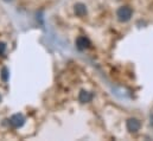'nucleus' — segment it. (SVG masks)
I'll return each instance as SVG.
<instances>
[{"mask_svg": "<svg viewBox=\"0 0 153 141\" xmlns=\"http://www.w3.org/2000/svg\"><path fill=\"white\" fill-rule=\"evenodd\" d=\"M7 1H8V0H7Z\"/></svg>", "mask_w": 153, "mask_h": 141, "instance_id": "obj_9", "label": "nucleus"}, {"mask_svg": "<svg viewBox=\"0 0 153 141\" xmlns=\"http://www.w3.org/2000/svg\"><path fill=\"white\" fill-rule=\"evenodd\" d=\"M140 127H141V123H140V121L137 120V119H129V120L127 121V129H128L131 133L138 132V131L140 129Z\"/></svg>", "mask_w": 153, "mask_h": 141, "instance_id": "obj_3", "label": "nucleus"}, {"mask_svg": "<svg viewBox=\"0 0 153 141\" xmlns=\"http://www.w3.org/2000/svg\"><path fill=\"white\" fill-rule=\"evenodd\" d=\"M24 122H25V117H24L22 114H16V115H13V116L10 119V123H11L14 128L22 127V126L24 125Z\"/></svg>", "mask_w": 153, "mask_h": 141, "instance_id": "obj_2", "label": "nucleus"}, {"mask_svg": "<svg viewBox=\"0 0 153 141\" xmlns=\"http://www.w3.org/2000/svg\"><path fill=\"white\" fill-rule=\"evenodd\" d=\"M2 78H4V81L7 79V70H6V69L2 70Z\"/></svg>", "mask_w": 153, "mask_h": 141, "instance_id": "obj_8", "label": "nucleus"}, {"mask_svg": "<svg viewBox=\"0 0 153 141\" xmlns=\"http://www.w3.org/2000/svg\"><path fill=\"white\" fill-rule=\"evenodd\" d=\"M90 45V42L85 37H78L76 40V46L78 50H85Z\"/></svg>", "mask_w": 153, "mask_h": 141, "instance_id": "obj_4", "label": "nucleus"}, {"mask_svg": "<svg viewBox=\"0 0 153 141\" xmlns=\"http://www.w3.org/2000/svg\"><path fill=\"white\" fill-rule=\"evenodd\" d=\"M75 13L78 17H83L87 14V8L83 4H76L75 5Z\"/></svg>", "mask_w": 153, "mask_h": 141, "instance_id": "obj_6", "label": "nucleus"}, {"mask_svg": "<svg viewBox=\"0 0 153 141\" xmlns=\"http://www.w3.org/2000/svg\"><path fill=\"white\" fill-rule=\"evenodd\" d=\"M132 13H133V11H132L131 7H128V6H122V7H120V8L117 10L116 16H117V19H119L121 23H126V22H128V20L131 19Z\"/></svg>", "mask_w": 153, "mask_h": 141, "instance_id": "obj_1", "label": "nucleus"}, {"mask_svg": "<svg viewBox=\"0 0 153 141\" xmlns=\"http://www.w3.org/2000/svg\"><path fill=\"white\" fill-rule=\"evenodd\" d=\"M5 50H6V45L4 43H0V55H2L5 52Z\"/></svg>", "mask_w": 153, "mask_h": 141, "instance_id": "obj_7", "label": "nucleus"}, {"mask_svg": "<svg viewBox=\"0 0 153 141\" xmlns=\"http://www.w3.org/2000/svg\"><path fill=\"white\" fill-rule=\"evenodd\" d=\"M79 101L82 103H87V102H90L93 100V95L89 93V91H85V90H82L79 93V96H78Z\"/></svg>", "mask_w": 153, "mask_h": 141, "instance_id": "obj_5", "label": "nucleus"}]
</instances>
